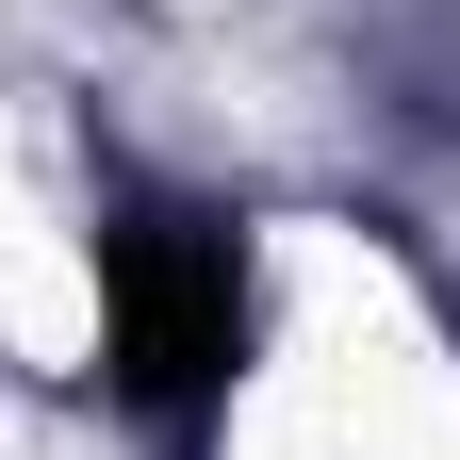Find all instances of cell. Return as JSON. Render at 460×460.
Listing matches in <instances>:
<instances>
[{"label": "cell", "instance_id": "1", "mask_svg": "<svg viewBox=\"0 0 460 460\" xmlns=\"http://www.w3.org/2000/svg\"><path fill=\"white\" fill-rule=\"evenodd\" d=\"M230 378H247V247H230V214L132 198L99 230V394L164 444H214Z\"/></svg>", "mask_w": 460, "mask_h": 460}]
</instances>
